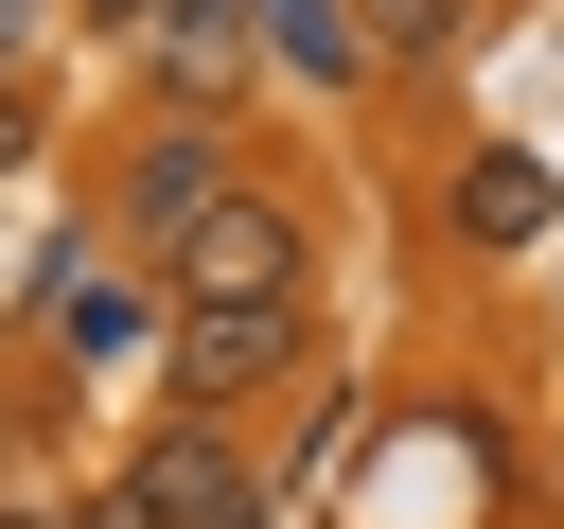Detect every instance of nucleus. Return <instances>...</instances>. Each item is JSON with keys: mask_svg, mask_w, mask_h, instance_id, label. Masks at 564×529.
<instances>
[{"mask_svg": "<svg viewBox=\"0 0 564 529\" xmlns=\"http://www.w3.org/2000/svg\"><path fill=\"white\" fill-rule=\"evenodd\" d=\"M123 494H141V529H264V476L229 458V423H141V458H123Z\"/></svg>", "mask_w": 564, "mask_h": 529, "instance_id": "4", "label": "nucleus"}, {"mask_svg": "<svg viewBox=\"0 0 564 529\" xmlns=\"http://www.w3.org/2000/svg\"><path fill=\"white\" fill-rule=\"evenodd\" d=\"M529 229H546V159H529V141L458 159V247H529Z\"/></svg>", "mask_w": 564, "mask_h": 529, "instance_id": "5", "label": "nucleus"}, {"mask_svg": "<svg viewBox=\"0 0 564 529\" xmlns=\"http://www.w3.org/2000/svg\"><path fill=\"white\" fill-rule=\"evenodd\" d=\"M300 353H317V300H159V388H176L194 423L264 406Z\"/></svg>", "mask_w": 564, "mask_h": 529, "instance_id": "1", "label": "nucleus"}, {"mask_svg": "<svg viewBox=\"0 0 564 529\" xmlns=\"http://www.w3.org/2000/svg\"><path fill=\"white\" fill-rule=\"evenodd\" d=\"M0 159H35V88L18 71H0Z\"/></svg>", "mask_w": 564, "mask_h": 529, "instance_id": "7", "label": "nucleus"}, {"mask_svg": "<svg viewBox=\"0 0 564 529\" xmlns=\"http://www.w3.org/2000/svg\"><path fill=\"white\" fill-rule=\"evenodd\" d=\"M229 176H247L229 106H176V123H141V141H123V194H106V212H123V229H141V264H159V247H176V229H194Z\"/></svg>", "mask_w": 564, "mask_h": 529, "instance_id": "3", "label": "nucleus"}, {"mask_svg": "<svg viewBox=\"0 0 564 529\" xmlns=\"http://www.w3.org/2000/svg\"><path fill=\"white\" fill-rule=\"evenodd\" d=\"M458 35H476V0H352V53L370 71H441Z\"/></svg>", "mask_w": 564, "mask_h": 529, "instance_id": "6", "label": "nucleus"}, {"mask_svg": "<svg viewBox=\"0 0 564 529\" xmlns=\"http://www.w3.org/2000/svg\"><path fill=\"white\" fill-rule=\"evenodd\" d=\"M0 529H70V511H18V494H0Z\"/></svg>", "mask_w": 564, "mask_h": 529, "instance_id": "9", "label": "nucleus"}, {"mask_svg": "<svg viewBox=\"0 0 564 529\" xmlns=\"http://www.w3.org/2000/svg\"><path fill=\"white\" fill-rule=\"evenodd\" d=\"M159 300H317V229H300V194L229 176V194L159 247Z\"/></svg>", "mask_w": 564, "mask_h": 529, "instance_id": "2", "label": "nucleus"}, {"mask_svg": "<svg viewBox=\"0 0 564 529\" xmlns=\"http://www.w3.org/2000/svg\"><path fill=\"white\" fill-rule=\"evenodd\" d=\"M70 529H141V494H123V476H106V494H88V511H70Z\"/></svg>", "mask_w": 564, "mask_h": 529, "instance_id": "8", "label": "nucleus"}]
</instances>
